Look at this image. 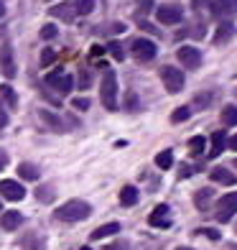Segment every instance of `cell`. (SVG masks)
<instances>
[{
    "instance_id": "cell-43",
    "label": "cell",
    "mask_w": 237,
    "mask_h": 250,
    "mask_svg": "<svg viewBox=\"0 0 237 250\" xmlns=\"http://www.w3.org/2000/svg\"><path fill=\"white\" fill-rule=\"evenodd\" d=\"M176 250H191V248H176Z\"/></svg>"
},
{
    "instance_id": "cell-22",
    "label": "cell",
    "mask_w": 237,
    "mask_h": 250,
    "mask_svg": "<svg viewBox=\"0 0 237 250\" xmlns=\"http://www.w3.org/2000/svg\"><path fill=\"white\" fill-rule=\"evenodd\" d=\"M204 148H207V138H204V135H194V138L189 141V153L191 156H201Z\"/></svg>"
},
{
    "instance_id": "cell-9",
    "label": "cell",
    "mask_w": 237,
    "mask_h": 250,
    "mask_svg": "<svg viewBox=\"0 0 237 250\" xmlns=\"http://www.w3.org/2000/svg\"><path fill=\"white\" fill-rule=\"evenodd\" d=\"M178 62H181V66H186V69H199L201 66V51L194 49V46H181L176 51Z\"/></svg>"
},
{
    "instance_id": "cell-42",
    "label": "cell",
    "mask_w": 237,
    "mask_h": 250,
    "mask_svg": "<svg viewBox=\"0 0 237 250\" xmlns=\"http://www.w3.org/2000/svg\"><path fill=\"white\" fill-rule=\"evenodd\" d=\"M3 16H5V3L0 0V18H3Z\"/></svg>"
},
{
    "instance_id": "cell-38",
    "label": "cell",
    "mask_w": 237,
    "mask_h": 250,
    "mask_svg": "<svg viewBox=\"0 0 237 250\" xmlns=\"http://www.w3.org/2000/svg\"><path fill=\"white\" fill-rule=\"evenodd\" d=\"M105 250H128V248H125V243H118V245H107Z\"/></svg>"
},
{
    "instance_id": "cell-36",
    "label": "cell",
    "mask_w": 237,
    "mask_h": 250,
    "mask_svg": "<svg viewBox=\"0 0 237 250\" xmlns=\"http://www.w3.org/2000/svg\"><path fill=\"white\" fill-rule=\"evenodd\" d=\"M72 105H74L77 110H87V107H89V100H84V97H77V100L72 102Z\"/></svg>"
},
{
    "instance_id": "cell-26",
    "label": "cell",
    "mask_w": 237,
    "mask_h": 250,
    "mask_svg": "<svg viewBox=\"0 0 237 250\" xmlns=\"http://www.w3.org/2000/svg\"><path fill=\"white\" fill-rule=\"evenodd\" d=\"M212 194H214L212 189H199L197 194H194V202H197V207H199V209H207V207H209L207 202L212 199Z\"/></svg>"
},
{
    "instance_id": "cell-20",
    "label": "cell",
    "mask_w": 237,
    "mask_h": 250,
    "mask_svg": "<svg viewBox=\"0 0 237 250\" xmlns=\"http://www.w3.org/2000/svg\"><path fill=\"white\" fill-rule=\"evenodd\" d=\"M18 176H20V179H28V181H36V179L41 176V168L33 166V164H20V166H18Z\"/></svg>"
},
{
    "instance_id": "cell-1",
    "label": "cell",
    "mask_w": 237,
    "mask_h": 250,
    "mask_svg": "<svg viewBox=\"0 0 237 250\" xmlns=\"http://www.w3.org/2000/svg\"><path fill=\"white\" fill-rule=\"evenodd\" d=\"M89 212H92V207H89L87 202H82V199H72V202L61 204V207H56L54 217H56V220H61V222H82V220L89 217Z\"/></svg>"
},
{
    "instance_id": "cell-15",
    "label": "cell",
    "mask_w": 237,
    "mask_h": 250,
    "mask_svg": "<svg viewBox=\"0 0 237 250\" xmlns=\"http://www.w3.org/2000/svg\"><path fill=\"white\" fill-rule=\"evenodd\" d=\"M224 148H227V135H224L222 130L212 133V148H209V156H212V158H217Z\"/></svg>"
},
{
    "instance_id": "cell-30",
    "label": "cell",
    "mask_w": 237,
    "mask_h": 250,
    "mask_svg": "<svg viewBox=\"0 0 237 250\" xmlns=\"http://www.w3.org/2000/svg\"><path fill=\"white\" fill-rule=\"evenodd\" d=\"M107 49H110V54L115 56L118 62H122V59H125V51H122V46H120V41H110V46H107Z\"/></svg>"
},
{
    "instance_id": "cell-3",
    "label": "cell",
    "mask_w": 237,
    "mask_h": 250,
    "mask_svg": "<svg viewBox=\"0 0 237 250\" xmlns=\"http://www.w3.org/2000/svg\"><path fill=\"white\" fill-rule=\"evenodd\" d=\"M54 92H59V95H69L72 92V87H74V79L69 72H64V69H54L46 74V79H43Z\"/></svg>"
},
{
    "instance_id": "cell-29",
    "label": "cell",
    "mask_w": 237,
    "mask_h": 250,
    "mask_svg": "<svg viewBox=\"0 0 237 250\" xmlns=\"http://www.w3.org/2000/svg\"><path fill=\"white\" fill-rule=\"evenodd\" d=\"M189 115H191L189 107H176L171 112V123H184V120H189Z\"/></svg>"
},
{
    "instance_id": "cell-10",
    "label": "cell",
    "mask_w": 237,
    "mask_h": 250,
    "mask_svg": "<svg viewBox=\"0 0 237 250\" xmlns=\"http://www.w3.org/2000/svg\"><path fill=\"white\" fill-rule=\"evenodd\" d=\"M148 225H151V227H161V230L171 227V209H168V204H158V207L151 212Z\"/></svg>"
},
{
    "instance_id": "cell-11",
    "label": "cell",
    "mask_w": 237,
    "mask_h": 250,
    "mask_svg": "<svg viewBox=\"0 0 237 250\" xmlns=\"http://www.w3.org/2000/svg\"><path fill=\"white\" fill-rule=\"evenodd\" d=\"M20 225H23V214L16 212V209L5 212V214H3V220H0V227H3L5 232H13V230H18Z\"/></svg>"
},
{
    "instance_id": "cell-45",
    "label": "cell",
    "mask_w": 237,
    "mask_h": 250,
    "mask_svg": "<svg viewBox=\"0 0 237 250\" xmlns=\"http://www.w3.org/2000/svg\"><path fill=\"white\" fill-rule=\"evenodd\" d=\"M235 166H237V161H235Z\"/></svg>"
},
{
    "instance_id": "cell-12",
    "label": "cell",
    "mask_w": 237,
    "mask_h": 250,
    "mask_svg": "<svg viewBox=\"0 0 237 250\" xmlns=\"http://www.w3.org/2000/svg\"><path fill=\"white\" fill-rule=\"evenodd\" d=\"M0 66H3V74L8 79L16 77V64H13V51H10V46H0Z\"/></svg>"
},
{
    "instance_id": "cell-32",
    "label": "cell",
    "mask_w": 237,
    "mask_h": 250,
    "mask_svg": "<svg viewBox=\"0 0 237 250\" xmlns=\"http://www.w3.org/2000/svg\"><path fill=\"white\" fill-rule=\"evenodd\" d=\"M56 62V54L51 51V49H43V54H41V66H49V64H54Z\"/></svg>"
},
{
    "instance_id": "cell-28",
    "label": "cell",
    "mask_w": 237,
    "mask_h": 250,
    "mask_svg": "<svg viewBox=\"0 0 237 250\" xmlns=\"http://www.w3.org/2000/svg\"><path fill=\"white\" fill-rule=\"evenodd\" d=\"M36 197H39L41 202H46V204H49V202H54V197H56V191H54L51 187H46V184H41V187L36 189Z\"/></svg>"
},
{
    "instance_id": "cell-19",
    "label": "cell",
    "mask_w": 237,
    "mask_h": 250,
    "mask_svg": "<svg viewBox=\"0 0 237 250\" xmlns=\"http://www.w3.org/2000/svg\"><path fill=\"white\" fill-rule=\"evenodd\" d=\"M232 33H235V26L230 23V21H224V23H219L217 33H214V43H224V41H230V39H232Z\"/></svg>"
},
{
    "instance_id": "cell-25",
    "label": "cell",
    "mask_w": 237,
    "mask_h": 250,
    "mask_svg": "<svg viewBox=\"0 0 237 250\" xmlns=\"http://www.w3.org/2000/svg\"><path fill=\"white\" fill-rule=\"evenodd\" d=\"M74 10L77 16H89L95 10V0H74Z\"/></svg>"
},
{
    "instance_id": "cell-24",
    "label": "cell",
    "mask_w": 237,
    "mask_h": 250,
    "mask_svg": "<svg viewBox=\"0 0 237 250\" xmlns=\"http://www.w3.org/2000/svg\"><path fill=\"white\" fill-rule=\"evenodd\" d=\"M156 166L161 168V171L171 168V166H174V153H171V151H161V153L156 156Z\"/></svg>"
},
{
    "instance_id": "cell-21",
    "label": "cell",
    "mask_w": 237,
    "mask_h": 250,
    "mask_svg": "<svg viewBox=\"0 0 237 250\" xmlns=\"http://www.w3.org/2000/svg\"><path fill=\"white\" fill-rule=\"evenodd\" d=\"M214 13H237V0H214Z\"/></svg>"
},
{
    "instance_id": "cell-18",
    "label": "cell",
    "mask_w": 237,
    "mask_h": 250,
    "mask_svg": "<svg viewBox=\"0 0 237 250\" xmlns=\"http://www.w3.org/2000/svg\"><path fill=\"white\" fill-rule=\"evenodd\" d=\"M39 118H41L43 123H46V125H49L51 130H56V133H64V130H66L64 125H61V120L56 118L54 112H49V110H39Z\"/></svg>"
},
{
    "instance_id": "cell-14",
    "label": "cell",
    "mask_w": 237,
    "mask_h": 250,
    "mask_svg": "<svg viewBox=\"0 0 237 250\" xmlns=\"http://www.w3.org/2000/svg\"><path fill=\"white\" fill-rule=\"evenodd\" d=\"M212 181H214V184H224V187H232L235 184V174L230 171V168H222V166H217V168H212Z\"/></svg>"
},
{
    "instance_id": "cell-16",
    "label": "cell",
    "mask_w": 237,
    "mask_h": 250,
    "mask_svg": "<svg viewBox=\"0 0 237 250\" xmlns=\"http://www.w3.org/2000/svg\"><path fill=\"white\" fill-rule=\"evenodd\" d=\"M138 189H135L133 184H128V187H122L120 189V204L122 207H133V204H138Z\"/></svg>"
},
{
    "instance_id": "cell-44",
    "label": "cell",
    "mask_w": 237,
    "mask_h": 250,
    "mask_svg": "<svg viewBox=\"0 0 237 250\" xmlns=\"http://www.w3.org/2000/svg\"><path fill=\"white\" fill-rule=\"evenodd\" d=\"M235 232H237V222H235Z\"/></svg>"
},
{
    "instance_id": "cell-7",
    "label": "cell",
    "mask_w": 237,
    "mask_h": 250,
    "mask_svg": "<svg viewBox=\"0 0 237 250\" xmlns=\"http://www.w3.org/2000/svg\"><path fill=\"white\" fill-rule=\"evenodd\" d=\"M156 18L161 21L163 26H176V23H181L184 21V10L178 8V5H161V8H156Z\"/></svg>"
},
{
    "instance_id": "cell-5",
    "label": "cell",
    "mask_w": 237,
    "mask_h": 250,
    "mask_svg": "<svg viewBox=\"0 0 237 250\" xmlns=\"http://www.w3.org/2000/svg\"><path fill=\"white\" fill-rule=\"evenodd\" d=\"M237 214V191H230L217 202V220L219 222H230Z\"/></svg>"
},
{
    "instance_id": "cell-39",
    "label": "cell",
    "mask_w": 237,
    "mask_h": 250,
    "mask_svg": "<svg viewBox=\"0 0 237 250\" xmlns=\"http://www.w3.org/2000/svg\"><path fill=\"white\" fill-rule=\"evenodd\" d=\"M5 123H8V112H5V110H0V128H3Z\"/></svg>"
},
{
    "instance_id": "cell-2",
    "label": "cell",
    "mask_w": 237,
    "mask_h": 250,
    "mask_svg": "<svg viewBox=\"0 0 237 250\" xmlns=\"http://www.w3.org/2000/svg\"><path fill=\"white\" fill-rule=\"evenodd\" d=\"M99 97L107 110H118V77L115 72H105L102 74V87H99Z\"/></svg>"
},
{
    "instance_id": "cell-13",
    "label": "cell",
    "mask_w": 237,
    "mask_h": 250,
    "mask_svg": "<svg viewBox=\"0 0 237 250\" xmlns=\"http://www.w3.org/2000/svg\"><path fill=\"white\" fill-rule=\"evenodd\" d=\"M49 13L54 16V18H61V21H74V16H77V10H74V3H61V5H54V8H49Z\"/></svg>"
},
{
    "instance_id": "cell-6",
    "label": "cell",
    "mask_w": 237,
    "mask_h": 250,
    "mask_svg": "<svg viewBox=\"0 0 237 250\" xmlns=\"http://www.w3.org/2000/svg\"><path fill=\"white\" fill-rule=\"evenodd\" d=\"M156 43L153 41H148V39H135L133 43H130V54L135 56V59H138V62H151L153 59V56H156Z\"/></svg>"
},
{
    "instance_id": "cell-17",
    "label": "cell",
    "mask_w": 237,
    "mask_h": 250,
    "mask_svg": "<svg viewBox=\"0 0 237 250\" xmlns=\"http://www.w3.org/2000/svg\"><path fill=\"white\" fill-rule=\"evenodd\" d=\"M120 232V225L118 222H107L102 227H97V230L92 232V240H102V237H112V235H118Z\"/></svg>"
},
{
    "instance_id": "cell-37",
    "label": "cell",
    "mask_w": 237,
    "mask_h": 250,
    "mask_svg": "<svg viewBox=\"0 0 237 250\" xmlns=\"http://www.w3.org/2000/svg\"><path fill=\"white\" fill-rule=\"evenodd\" d=\"M8 166V153H5V148H0V171Z\"/></svg>"
},
{
    "instance_id": "cell-40",
    "label": "cell",
    "mask_w": 237,
    "mask_h": 250,
    "mask_svg": "<svg viewBox=\"0 0 237 250\" xmlns=\"http://www.w3.org/2000/svg\"><path fill=\"white\" fill-rule=\"evenodd\" d=\"M227 146H230V148H232V151H237V135H232V138L227 141Z\"/></svg>"
},
{
    "instance_id": "cell-27",
    "label": "cell",
    "mask_w": 237,
    "mask_h": 250,
    "mask_svg": "<svg viewBox=\"0 0 237 250\" xmlns=\"http://www.w3.org/2000/svg\"><path fill=\"white\" fill-rule=\"evenodd\" d=\"M0 97L8 102V107H16V105H18V97H16V92H13V87H10V84L0 87Z\"/></svg>"
},
{
    "instance_id": "cell-4",
    "label": "cell",
    "mask_w": 237,
    "mask_h": 250,
    "mask_svg": "<svg viewBox=\"0 0 237 250\" xmlns=\"http://www.w3.org/2000/svg\"><path fill=\"white\" fill-rule=\"evenodd\" d=\"M161 82H163V87L168 89L171 95H176V92H181L184 89V72L181 69H176V66H161Z\"/></svg>"
},
{
    "instance_id": "cell-35",
    "label": "cell",
    "mask_w": 237,
    "mask_h": 250,
    "mask_svg": "<svg viewBox=\"0 0 237 250\" xmlns=\"http://www.w3.org/2000/svg\"><path fill=\"white\" fill-rule=\"evenodd\" d=\"M151 8H153V3H151V0H140V5H138V18H140V16H145Z\"/></svg>"
},
{
    "instance_id": "cell-8",
    "label": "cell",
    "mask_w": 237,
    "mask_h": 250,
    "mask_svg": "<svg viewBox=\"0 0 237 250\" xmlns=\"http://www.w3.org/2000/svg\"><path fill=\"white\" fill-rule=\"evenodd\" d=\"M0 197H5L8 202H20L26 197V189L23 184H18L13 179H3L0 181Z\"/></svg>"
},
{
    "instance_id": "cell-41",
    "label": "cell",
    "mask_w": 237,
    "mask_h": 250,
    "mask_svg": "<svg viewBox=\"0 0 237 250\" xmlns=\"http://www.w3.org/2000/svg\"><path fill=\"white\" fill-rule=\"evenodd\" d=\"M189 174H194V168H189V166H184V168H181V174H178V176H189Z\"/></svg>"
},
{
    "instance_id": "cell-33",
    "label": "cell",
    "mask_w": 237,
    "mask_h": 250,
    "mask_svg": "<svg viewBox=\"0 0 237 250\" xmlns=\"http://www.w3.org/2000/svg\"><path fill=\"white\" fill-rule=\"evenodd\" d=\"M191 5H194L197 13H201V10H209L212 8V0H194ZM212 13H214V8H212Z\"/></svg>"
},
{
    "instance_id": "cell-23",
    "label": "cell",
    "mask_w": 237,
    "mask_h": 250,
    "mask_svg": "<svg viewBox=\"0 0 237 250\" xmlns=\"http://www.w3.org/2000/svg\"><path fill=\"white\" fill-rule=\"evenodd\" d=\"M219 120H222V125H230V128H232V125H237V107L235 105H224Z\"/></svg>"
},
{
    "instance_id": "cell-31",
    "label": "cell",
    "mask_w": 237,
    "mask_h": 250,
    "mask_svg": "<svg viewBox=\"0 0 237 250\" xmlns=\"http://www.w3.org/2000/svg\"><path fill=\"white\" fill-rule=\"evenodd\" d=\"M89 84H92V74H89L87 69H82V72H79V82H77V87H79V89H87Z\"/></svg>"
},
{
    "instance_id": "cell-34",
    "label": "cell",
    "mask_w": 237,
    "mask_h": 250,
    "mask_svg": "<svg viewBox=\"0 0 237 250\" xmlns=\"http://www.w3.org/2000/svg\"><path fill=\"white\" fill-rule=\"evenodd\" d=\"M54 36H56V26H54V23H46V26L41 28V39L49 41V39H54Z\"/></svg>"
}]
</instances>
